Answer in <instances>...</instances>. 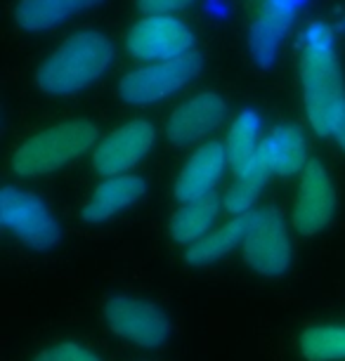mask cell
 I'll return each mask as SVG.
<instances>
[{
  "label": "cell",
  "instance_id": "1",
  "mask_svg": "<svg viewBox=\"0 0 345 361\" xmlns=\"http://www.w3.org/2000/svg\"><path fill=\"white\" fill-rule=\"evenodd\" d=\"M301 80L310 126L322 137H334L345 121V87L327 24H313L303 33Z\"/></svg>",
  "mask_w": 345,
  "mask_h": 361
},
{
  "label": "cell",
  "instance_id": "2",
  "mask_svg": "<svg viewBox=\"0 0 345 361\" xmlns=\"http://www.w3.org/2000/svg\"><path fill=\"white\" fill-rule=\"evenodd\" d=\"M114 59L111 40L99 31H80L66 38L36 71V85L47 94H73L92 85Z\"/></svg>",
  "mask_w": 345,
  "mask_h": 361
},
{
  "label": "cell",
  "instance_id": "3",
  "mask_svg": "<svg viewBox=\"0 0 345 361\" xmlns=\"http://www.w3.org/2000/svg\"><path fill=\"white\" fill-rule=\"evenodd\" d=\"M97 128L85 118L64 121L29 137L12 156V170L22 177L47 175L95 147Z\"/></svg>",
  "mask_w": 345,
  "mask_h": 361
},
{
  "label": "cell",
  "instance_id": "4",
  "mask_svg": "<svg viewBox=\"0 0 345 361\" xmlns=\"http://www.w3.org/2000/svg\"><path fill=\"white\" fill-rule=\"evenodd\" d=\"M201 69H204V59L199 52H189L185 57L171 59V62L142 66V69L126 73L121 78L119 94L123 97V102L135 106L154 104V102L171 97L187 83H192Z\"/></svg>",
  "mask_w": 345,
  "mask_h": 361
},
{
  "label": "cell",
  "instance_id": "5",
  "mask_svg": "<svg viewBox=\"0 0 345 361\" xmlns=\"http://www.w3.org/2000/svg\"><path fill=\"white\" fill-rule=\"evenodd\" d=\"M0 220L24 246L33 250H47L59 243V224L50 208L36 194L17 187H5L0 196Z\"/></svg>",
  "mask_w": 345,
  "mask_h": 361
},
{
  "label": "cell",
  "instance_id": "6",
  "mask_svg": "<svg viewBox=\"0 0 345 361\" xmlns=\"http://www.w3.org/2000/svg\"><path fill=\"white\" fill-rule=\"evenodd\" d=\"M194 33L178 17H142L128 31L126 50L142 62H171L192 52Z\"/></svg>",
  "mask_w": 345,
  "mask_h": 361
},
{
  "label": "cell",
  "instance_id": "7",
  "mask_svg": "<svg viewBox=\"0 0 345 361\" xmlns=\"http://www.w3.org/2000/svg\"><path fill=\"white\" fill-rule=\"evenodd\" d=\"M107 326L123 340L140 347H159L171 336V322L157 305L147 300L116 295L104 305Z\"/></svg>",
  "mask_w": 345,
  "mask_h": 361
},
{
  "label": "cell",
  "instance_id": "8",
  "mask_svg": "<svg viewBox=\"0 0 345 361\" xmlns=\"http://www.w3.org/2000/svg\"><path fill=\"white\" fill-rule=\"evenodd\" d=\"M336 213V189L320 161H310L301 175L298 196L293 203L291 222L298 234L313 236L334 220Z\"/></svg>",
  "mask_w": 345,
  "mask_h": 361
},
{
  "label": "cell",
  "instance_id": "9",
  "mask_svg": "<svg viewBox=\"0 0 345 361\" xmlns=\"http://www.w3.org/2000/svg\"><path fill=\"white\" fill-rule=\"evenodd\" d=\"M154 126L150 121H131L121 126L119 130L109 133L102 142H97L92 152V168L97 175L119 177L126 170L135 168L138 163L150 154L154 147Z\"/></svg>",
  "mask_w": 345,
  "mask_h": 361
},
{
  "label": "cell",
  "instance_id": "10",
  "mask_svg": "<svg viewBox=\"0 0 345 361\" xmlns=\"http://www.w3.org/2000/svg\"><path fill=\"white\" fill-rule=\"evenodd\" d=\"M243 260L255 274L277 279L289 269L291 243L289 231L277 210H260V220L243 241Z\"/></svg>",
  "mask_w": 345,
  "mask_h": 361
},
{
  "label": "cell",
  "instance_id": "11",
  "mask_svg": "<svg viewBox=\"0 0 345 361\" xmlns=\"http://www.w3.org/2000/svg\"><path fill=\"white\" fill-rule=\"evenodd\" d=\"M227 106L220 94L199 92L171 114L166 123V135L175 147H189L201 142L208 133L222 126Z\"/></svg>",
  "mask_w": 345,
  "mask_h": 361
},
{
  "label": "cell",
  "instance_id": "12",
  "mask_svg": "<svg viewBox=\"0 0 345 361\" xmlns=\"http://www.w3.org/2000/svg\"><path fill=\"white\" fill-rule=\"evenodd\" d=\"M227 163V149L220 142L201 145L180 170L178 182H175V199L180 203H189L213 194Z\"/></svg>",
  "mask_w": 345,
  "mask_h": 361
},
{
  "label": "cell",
  "instance_id": "13",
  "mask_svg": "<svg viewBox=\"0 0 345 361\" xmlns=\"http://www.w3.org/2000/svg\"><path fill=\"white\" fill-rule=\"evenodd\" d=\"M301 3L303 0H265L248 36V50L260 69H270L274 64L279 43L286 36Z\"/></svg>",
  "mask_w": 345,
  "mask_h": 361
},
{
  "label": "cell",
  "instance_id": "14",
  "mask_svg": "<svg viewBox=\"0 0 345 361\" xmlns=\"http://www.w3.org/2000/svg\"><path fill=\"white\" fill-rule=\"evenodd\" d=\"M147 192L145 180L138 175H119L109 177L90 194V199L80 210V217L90 224L107 222L114 215H119L121 210L133 206L135 201H140Z\"/></svg>",
  "mask_w": 345,
  "mask_h": 361
},
{
  "label": "cell",
  "instance_id": "15",
  "mask_svg": "<svg viewBox=\"0 0 345 361\" xmlns=\"http://www.w3.org/2000/svg\"><path fill=\"white\" fill-rule=\"evenodd\" d=\"M260 161L265 163L272 175L291 177L303 173L308 166V140L298 128L279 126L262 140L258 147Z\"/></svg>",
  "mask_w": 345,
  "mask_h": 361
},
{
  "label": "cell",
  "instance_id": "16",
  "mask_svg": "<svg viewBox=\"0 0 345 361\" xmlns=\"http://www.w3.org/2000/svg\"><path fill=\"white\" fill-rule=\"evenodd\" d=\"M258 220H260V210H251V213L234 217L225 227H220L218 231H213V234H208L206 238L196 241L194 246H189L185 253V260L189 264H208V262L220 260V257H225L227 253H232L239 243L246 241L253 227L258 224Z\"/></svg>",
  "mask_w": 345,
  "mask_h": 361
},
{
  "label": "cell",
  "instance_id": "17",
  "mask_svg": "<svg viewBox=\"0 0 345 361\" xmlns=\"http://www.w3.org/2000/svg\"><path fill=\"white\" fill-rule=\"evenodd\" d=\"M99 3L102 0H19L17 24L26 31H45Z\"/></svg>",
  "mask_w": 345,
  "mask_h": 361
},
{
  "label": "cell",
  "instance_id": "18",
  "mask_svg": "<svg viewBox=\"0 0 345 361\" xmlns=\"http://www.w3.org/2000/svg\"><path fill=\"white\" fill-rule=\"evenodd\" d=\"M220 213V199L215 194H208L199 201H189L175 210L171 217V236L182 246H194L196 241L208 236V229L213 227Z\"/></svg>",
  "mask_w": 345,
  "mask_h": 361
},
{
  "label": "cell",
  "instance_id": "19",
  "mask_svg": "<svg viewBox=\"0 0 345 361\" xmlns=\"http://www.w3.org/2000/svg\"><path fill=\"white\" fill-rule=\"evenodd\" d=\"M270 175L272 173H270L265 163L260 161V156L255 154L253 161L246 163V166L236 173V182L225 194V203H222V206L227 208V213H232L236 217L243 213H251V206L260 199Z\"/></svg>",
  "mask_w": 345,
  "mask_h": 361
},
{
  "label": "cell",
  "instance_id": "20",
  "mask_svg": "<svg viewBox=\"0 0 345 361\" xmlns=\"http://www.w3.org/2000/svg\"><path fill=\"white\" fill-rule=\"evenodd\" d=\"M258 135H260V116L253 109H243V111L232 121V128L227 133V161L234 173L253 161L258 154Z\"/></svg>",
  "mask_w": 345,
  "mask_h": 361
},
{
  "label": "cell",
  "instance_id": "21",
  "mask_svg": "<svg viewBox=\"0 0 345 361\" xmlns=\"http://www.w3.org/2000/svg\"><path fill=\"white\" fill-rule=\"evenodd\" d=\"M301 354L308 361L345 359V326H317L301 336Z\"/></svg>",
  "mask_w": 345,
  "mask_h": 361
},
{
  "label": "cell",
  "instance_id": "22",
  "mask_svg": "<svg viewBox=\"0 0 345 361\" xmlns=\"http://www.w3.org/2000/svg\"><path fill=\"white\" fill-rule=\"evenodd\" d=\"M33 361H99V357L83 345L62 343V345H55V347H50V350L40 352Z\"/></svg>",
  "mask_w": 345,
  "mask_h": 361
},
{
  "label": "cell",
  "instance_id": "23",
  "mask_svg": "<svg viewBox=\"0 0 345 361\" xmlns=\"http://www.w3.org/2000/svg\"><path fill=\"white\" fill-rule=\"evenodd\" d=\"M192 0H138V8L147 17H173V12L185 10Z\"/></svg>",
  "mask_w": 345,
  "mask_h": 361
}]
</instances>
